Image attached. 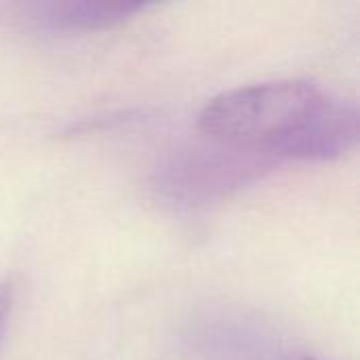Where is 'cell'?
<instances>
[{
    "instance_id": "obj_2",
    "label": "cell",
    "mask_w": 360,
    "mask_h": 360,
    "mask_svg": "<svg viewBox=\"0 0 360 360\" xmlns=\"http://www.w3.org/2000/svg\"><path fill=\"white\" fill-rule=\"evenodd\" d=\"M148 8L124 0H61L34 6L32 19L49 32H97L118 25Z\"/></svg>"
},
{
    "instance_id": "obj_4",
    "label": "cell",
    "mask_w": 360,
    "mask_h": 360,
    "mask_svg": "<svg viewBox=\"0 0 360 360\" xmlns=\"http://www.w3.org/2000/svg\"><path fill=\"white\" fill-rule=\"evenodd\" d=\"M304 360H316V359H304Z\"/></svg>"
},
{
    "instance_id": "obj_3",
    "label": "cell",
    "mask_w": 360,
    "mask_h": 360,
    "mask_svg": "<svg viewBox=\"0 0 360 360\" xmlns=\"http://www.w3.org/2000/svg\"><path fill=\"white\" fill-rule=\"evenodd\" d=\"M13 306H15V287L11 281H2L0 283V344L4 340V333L11 321Z\"/></svg>"
},
{
    "instance_id": "obj_1",
    "label": "cell",
    "mask_w": 360,
    "mask_h": 360,
    "mask_svg": "<svg viewBox=\"0 0 360 360\" xmlns=\"http://www.w3.org/2000/svg\"><path fill=\"white\" fill-rule=\"evenodd\" d=\"M198 129L274 156L338 160L356 148L359 108L310 80H272L215 95L200 110Z\"/></svg>"
}]
</instances>
